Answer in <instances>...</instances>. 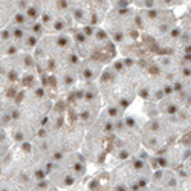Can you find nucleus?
<instances>
[{
    "instance_id": "nucleus-4",
    "label": "nucleus",
    "mask_w": 191,
    "mask_h": 191,
    "mask_svg": "<svg viewBox=\"0 0 191 191\" xmlns=\"http://www.w3.org/2000/svg\"><path fill=\"white\" fill-rule=\"evenodd\" d=\"M191 130V118L153 115L142 122L141 144L145 151L158 153L162 148L171 145Z\"/></svg>"
},
{
    "instance_id": "nucleus-16",
    "label": "nucleus",
    "mask_w": 191,
    "mask_h": 191,
    "mask_svg": "<svg viewBox=\"0 0 191 191\" xmlns=\"http://www.w3.org/2000/svg\"><path fill=\"white\" fill-rule=\"evenodd\" d=\"M179 26H181V29H182V31H183V32L191 38V5H190L188 11L183 14L181 23H179Z\"/></svg>"
},
{
    "instance_id": "nucleus-1",
    "label": "nucleus",
    "mask_w": 191,
    "mask_h": 191,
    "mask_svg": "<svg viewBox=\"0 0 191 191\" xmlns=\"http://www.w3.org/2000/svg\"><path fill=\"white\" fill-rule=\"evenodd\" d=\"M153 164L150 156L139 153L125 159L110 171L96 176L89 185V191H142L147 190L153 176Z\"/></svg>"
},
{
    "instance_id": "nucleus-14",
    "label": "nucleus",
    "mask_w": 191,
    "mask_h": 191,
    "mask_svg": "<svg viewBox=\"0 0 191 191\" xmlns=\"http://www.w3.org/2000/svg\"><path fill=\"white\" fill-rule=\"evenodd\" d=\"M101 64H98L95 61L90 60H81L77 66V75L80 83H96L100 75L102 72Z\"/></svg>"
},
{
    "instance_id": "nucleus-8",
    "label": "nucleus",
    "mask_w": 191,
    "mask_h": 191,
    "mask_svg": "<svg viewBox=\"0 0 191 191\" xmlns=\"http://www.w3.org/2000/svg\"><path fill=\"white\" fill-rule=\"evenodd\" d=\"M87 159L80 151L64 154L50 162L46 179L58 190H70L83 182L87 173Z\"/></svg>"
},
{
    "instance_id": "nucleus-12",
    "label": "nucleus",
    "mask_w": 191,
    "mask_h": 191,
    "mask_svg": "<svg viewBox=\"0 0 191 191\" xmlns=\"http://www.w3.org/2000/svg\"><path fill=\"white\" fill-rule=\"evenodd\" d=\"M148 191H191V177L182 168H158L153 171Z\"/></svg>"
},
{
    "instance_id": "nucleus-13",
    "label": "nucleus",
    "mask_w": 191,
    "mask_h": 191,
    "mask_svg": "<svg viewBox=\"0 0 191 191\" xmlns=\"http://www.w3.org/2000/svg\"><path fill=\"white\" fill-rule=\"evenodd\" d=\"M190 156L191 147L188 145V142H174L162 148L161 151L153 153L158 168H181Z\"/></svg>"
},
{
    "instance_id": "nucleus-11",
    "label": "nucleus",
    "mask_w": 191,
    "mask_h": 191,
    "mask_svg": "<svg viewBox=\"0 0 191 191\" xmlns=\"http://www.w3.org/2000/svg\"><path fill=\"white\" fill-rule=\"evenodd\" d=\"M73 23L78 26H100L110 9L107 0H66Z\"/></svg>"
},
{
    "instance_id": "nucleus-2",
    "label": "nucleus",
    "mask_w": 191,
    "mask_h": 191,
    "mask_svg": "<svg viewBox=\"0 0 191 191\" xmlns=\"http://www.w3.org/2000/svg\"><path fill=\"white\" fill-rule=\"evenodd\" d=\"M124 116L125 110L113 106H106L93 121V124L86 129L81 144V153L84 154L87 162L100 164L107 156H110L115 136Z\"/></svg>"
},
{
    "instance_id": "nucleus-7",
    "label": "nucleus",
    "mask_w": 191,
    "mask_h": 191,
    "mask_svg": "<svg viewBox=\"0 0 191 191\" xmlns=\"http://www.w3.org/2000/svg\"><path fill=\"white\" fill-rule=\"evenodd\" d=\"M104 29L112 38L115 46H121L122 52L133 48L141 38V31L136 20L135 8L109 9L104 19Z\"/></svg>"
},
{
    "instance_id": "nucleus-10",
    "label": "nucleus",
    "mask_w": 191,
    "mask_h": 191,
    "mask_svg": "<svg viewBox=\"0 0 191 191\" xmlns=\"http://www.w3.org/2000/svg\"><path fill=\"white\" fill-rule=\"evenodd\" d=\"M136 20L141 35L148 40H158L164 37L177 25L174 12L167 8L136 9Z\"/></svg>"
},
{
    "instance_id": "nucleus-15",
    "label": "nucleus",
    "mask_w": 191,
    "mask_h": 191,
    "mask_svg": "<svg viewBox=\"0 0 191 191\" xmlns=\"http://www.w3.org/2000/svg\"><path fill=\"white\" fill-rule=\"evenodd\" d=\"M9 153H11V141L6 135V131L0 127V168L3 167L5 161L8 159Z\"/></svg>"
},
{
    "instance_id": "nucleus-5",
    "label": "nucleus",
    "mask_w": 191,
    "mask_h": 191,
    "mask_svg": "<svg viewBox=\"0 0 191 191\" xmlns=\"http://www.w3.org/2000/svg\"><path fill=\"white\" fill-rule=\"evenodd\" d=\"M75 50L81 60H90L107 66L116 57V46L104 28L75 26L70 31Z\"/></svg>"
},
{
    "instance_id": "nucleus-3",
    "label": "nucleus",
    "mask_w": 191,
    "mask_h": 191,
    "mask_svg": "<svg viewBox=\"0 0 191 191\" xmlns=\"http://www.w3.org/2000/svg\"><path fill=\"white\" fill-rule=\"evenodd\" d=\"M96 84L106 106L125 110L136 98L133 58L124 57L122 60H113L102 69Z\"/></svg>"
},
{
    "instance_id": "nucleus-17",
    "label": "nucleus",
    "mask_w": 191,
    "mask_h": 191,
    "mask_svg": "<svg viewBox=\"0 0 191 191\" xmlns=\"http://www.w3.org/2000/svg\"><path fill=\"white\" fill-rule=\"evenodd\" d=\"M181 168L185 171V174H187L188 177H191V156H190L187 161H185V164L181 167Z\"/></svg>"
},
{
    "instance_id": "nucleus-6",
    "label": "nucleus",
    "mask_w": 191,
    "mask_h": 191,
    "mask_svg": "<svg viewBox=\"0 0 191 191\" xmlns=\"http://www.w3.org/2000/svg\"><path fill=\"white\" fill-rule=\"evenodd\" d=\"M67 121L80 125L86 130L98 118L102 98L96 83H80L67 93V100L63 101Z\"/></svg>"
},
{
    "instance_id": "nucleus-9",
    "label": "nucleus",
    "mask_w": 191,
    "mask_h": 191,
    "mask_svg": "<svg viewBox=\"0 0 191 191\" xmlns=\"http://www.w3.org/2000/svg\"><path fill=\"white\" fill-rule=\"evenodd\" d=\"M141 131H142V122H139V119L136 116L125 115L116 131V136H115L110 156L113 159L122 162L125 159H130L131 156L138 154L142 145Z\"/></svg>"
}]
</instances>
